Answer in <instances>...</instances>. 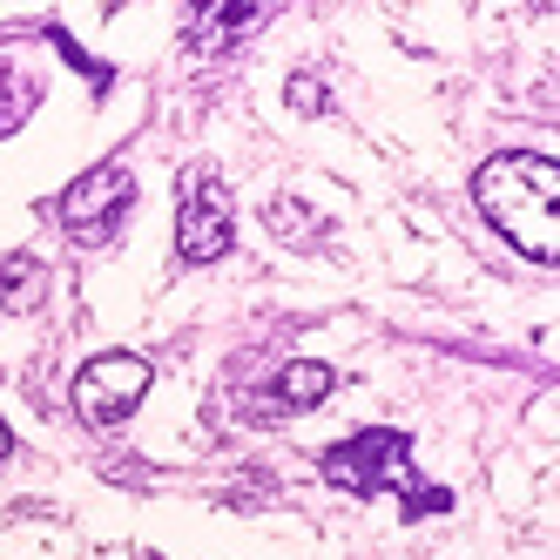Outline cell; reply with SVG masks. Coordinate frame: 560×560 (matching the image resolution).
<instances>
[{"label": "cell", "mask_w": 560, "mask_h": 560, "mask_svg": "<svg viewBox=\"0 0 560 560\" xmlns=\"http://www.w3.org/2000/svg\"><path fill=\"white\" fill-rule=\"evenodd\" d=\"M472 196L520 257H553L560 250V230H553L560 170L553 163H540V155H493V163L472 176Z\"/></svg>", "instance_id": "1"}, {"label": "cell", "mask_w": 560, "mask_h": 560, "mask_svg": "<svg viewBox=\"0 0 560 560\" xmlns=\"http://www.w3.org/2000/svg\"><path fill=\"white\" fill-rule=\"evenodd\" d=\"M412 439L406 432H358V439H345V446H331L325 459H317V466H325V479H331V487H345V493H406V513L419 520V513H446L453 500H446V487H419V479H412Z\"/></svg>", "instance_id": "2"}, {"label": "cell", "mask_w": 560, "mask_h": 560, "mask_svg": "<svg viewBox=\"0 0 560 560\" xmlns=\"http://www.w3.org/2000/svg\"><path fill=\"white\" fill-rule=\"evenodd\" d=\"M129 203H136V176L122 163H102V170L74 176L61 189V230L74 236V244H108V236L122 230Z\"/></svg>", "instance_id": "3"}, {"label": "cell", "mask_w": 560, "mask_h": 560, "mask_svg": "<svg viewBox=\"0 0 560 560\" xmlns=\"http://www.w3.org/2000/svg\"><path fill=\"white\" fill-rule=\"evenodd\" d=\"M142 392H149V365L129 358V351H108V358H95V365L74 378V412H82L95 432H108V425H122L142 406Z\"/></svg>", "instance_id": "4"}, {"label": "cell", "mask_w": 560, "mask_h": 560, "mask_svg": "<svg viewBox=\"0 0 560 560\" xmlns=\"http://www.w3.org/2000/svg\"><path fill=\"white\" fill-rule=\"evenodd\" d=\"M223 250H230V196L210 189L203 176H189V203H183V223H176V257L210 264Z\"/></svg>", "instance_id": "5"}, {"label": "cell", "mask_w": 560, "mask_h": 560, "mask_svg": "<svg viewBox=\"0 0 560 560\" xmlns=\"http://www.w3.org/2000/svg\"><path fill=\"white\" fill-rule=\"evenodd\" d=\"M264 21V8H203V14H196V27H189V42L196 48H223V42H236V34H250Z\"/></svg>", "instance_id": "6"}, {"label": "cell", "mask_w": 560, "mask_h": 560, "mask_svg": "<svg viewBox=\"0 0 560 560\" xmlns=\"http://www.w3.org/2000/svg\"><path fill=\"white\" fill-rule=\"evenodd\" d=\"M42 291H48L42 257H8V264H0V298H8V311H34Z\"/></svg>", "instance_id": "7"}, {"label": "cell", "mask_w": 560, "mask_h": 560, "mask_svg": "<svg viewBox=\"0 0 560 560\" xmlns=\"http://www.w3.org/2000/svg\"><path fill=\"white\" fill-rule=\"evenodd\" d=\"M331 385H338L331 365H291L284 378H277V406H284V412H304V406H317Z\"/></svg>", "instance_id": "8"}, {"label": "cell", "mask_w": 560, "mask_h": 560, "mask_svg": "<svg viewBox=\"0 0 560 560\" xmlns=\"http://www.w3.org/2000/svg\"><path fill=\"white\" fill-rule=\"evenodd\" d=\"M270 236H291V244H325V230H317L311 210L291 203V196H277V203H270Z\"/></svg>", "instance_id": "9"}, {"label": "cell", "mask_w": 560, "mask_h": 560, "mask_svg": "<svg viewBox=\"0 0 560 560\" xmlns=\"http://www.w3.org/2000/svg\"><path fill=\"white\" fill-rule=\"evenodd\" d=\"M291 108L298 115H317V108H325V89H317V82H291Z\"/></svg>", "instance_id": "10"}, {"label": "cell", "mask_w": 560, "mask_h": 560, "mask_svg": "<svg viewBox=\"0 0 560 560\" xmlns=\"http://www.w3.org/2000/svg\"><path fill=\"white\" fill-rule=\"evenodd\" d=\"M0 459H8V425H0Z\"/></svg>", "instance_id": "11"}]
</instances>
